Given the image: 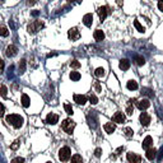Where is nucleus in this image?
<instances>
[{
    "instance_id": "46",
    "label": "nucleus",
    "mask_w": 163,
    "mask_h": 163,
    "mask_svg": "<svg viewBox=\"0 0 163 163\" xmlns=\"http://www.w3.org/2000/svg\"><path fill=\"white\" fill-rule=\"evenodd\" d=\"M117 4H119V5H122V4H124V0H117Z\"/></svg>"
},
{
    "instance_id": "7",
    "label": "nucleus",
    "mask_w": 163,
    "mask_h": 163,
    "mask_svg": "<svg viewBox=\"0 0 163 163\" xmlns=\"http://www.w3.org/2000/svg\"><path fill=\"white\" fill-rule=\"evenodd\" d=\"M17 54H18V47H17V46H14V45H9L6 47V50H5V55L8 57H14Z\"/></svg>"
},
{
    "instance_id": "20",
    "label": "nucleus",
    "mask_w": 163,
    "mask_h": 163,
    "mask_svg": "<svg viewBox=\"0 0 163 163\" xmlns=\"http://www.w3.org/2000/svg\"><path fill=\"white\" fill-rule=\"evenodd\" d=\"M21 102H22V106L24 108H27V107H29V104H31V99H29V97L27 94H22Z\"/></svg>"
},
{
    "instance_id": "11",
    "label": "nucleus",
    "mask_w": 163,
    "mask_h": 163,
    "mask_svg": "<svg viewBox=\"0 0 163 163\" xmlns=\"http://www.w3.org/2000/svg\"><path fill=\"white\" fill-rule=\"evenodd\" d=\"M142 147H143V149H145V150H148L149 148H152L153 147V138L152 137H145V139L143 140V144H142Z\"/></svg>"
},
{
    "instance_id": "31",
    "label": "nucleus",
    "mask_w": 163,
    "mask_h": 163,
    "mask_svg": "<svg viewBox=\"0 0 163 163\" xmlns=\"http://www.w3.org/2000/svg\"><path fill=\"white\" fill-rule=\"evenodd\" d=\"M124 133H125V135H126L127 138H131V137H133V129H131V127H125Z\"/></svg>"
},
{
    "instance_id": "37",
    "label": "nucleus",
    "mask_w": 163,
    "mask_h": 163,
    "mask_svg": "<svg viewBox=\"0 0 163 163\" xmlns=\"http://www.w3.org/2000/svg\"><path fill=\"white\" fill-rule=\"evenodd\" d=\"M126 114L129 115V116H131L134 114V107L133 106H127V108H126Z\"/></svg>"
},
{
    "instance_id": "35",
    "label": "nucleus",
    "mask_w": 163,
    "mask_h": 163,
    "mask_svg": "<svg viewBox=\"0 0 163 163\" xmlns=\"http://www.w3.org/2000/svg\"><path fill=\"white\" fill-rule=\"evenodd\" d=\"M89 102H91L92 104H96L97 102H98V98H97L94 94H91V96H89Z\"/></svg>"
},
{
    "instance_id": "21",
    "label": "nucleus",
    "mask_w": 163,
    "mask_h": 163,
    "mask_svg": "<svg viewBox=\"0 0 163 163\" xmlns=\"http://www.w3.org/2000/svg\"><path fill=\"white\" fill-rule=\"evenodd\" d=\"M126 87H127L129 91H137L139 85H138V83L135 80H129V82H127V84H126Z\"/></svg>"
},
{
    "instance_id": "28",
    "label": "nucleus",
    "mask_w": 163,
    "mask_h": 163,
    "mask_svg": "<svg viewBox=\"0 0 163 163\" xmlns=\"http://www.w3.org/2000/svg\"><path fill=\"white\" fill-rule=\"evenodd\" d=\"M0 96L4 97V98H5V97L8 96V88H6V85H1V87H0Z\"/></svg>"
},
{
    "instance_id": "16",
    "label": "nucleus",
    "mask_w": 163,
    "mask_h": 163,
    "mask_svg": "<svg viewBox=\"0 0 163 163\" xmlns=\"http://www.w3.org/2000/svg\"><path fill=\"white\" fill-rule=\"evenodd\" d=\"M83 23H84V26H87V27H91L92 26V23H93V15L91 13H87L83 17Z\"/></svg>"
},
{
    "instance_id": "38",
    "label": "nucleus",
    "mask_w": 163,
    "mask_h": 163,
    "mask_svg": "<svg viewBox=\"0 0 163 163\" xmlns=\"http://www.w3.org/2000/svg\"><path fill=\"white\" fill-rule=\"evenodd\" d=\"M94 156H96V157H101V156H102V149H101V148H96V150H94Z\"/></svg>"
},
{
    "instance_id": "36",
    "label": "nucleus",
    "mask_w": 163,
    "mask_h": 163,
    "mask_svg": "<svg viewBox=\"0 0 163 163\" xmlns=\"http://www.w3.org/2000/svg\"><path fill=\"white\" fill-rule=\"evenodd\" d=\"M10 163H24V158H22V157H17V158H14V159H11Z\"/></svg>"
},
{
    "instance_id": "10",
    "label": "nucleus",
    "mask_w": 163,
    "mask_h": 163,
    "mask_svg": "<svg viewBox=\"0 0 163 163\" xmlns=\"http://www.w3.org/2000/svg\"><path fill=\"white\" fill-rule=\"evenodd\" d=\"M137 106H138V108H139L140 111H144V110H147V108L150 106V102H149V99L143 98V99H140V101H138V102H137Z\"/></svg>"
},
{
    "instance_id": "22",
    "label": "nucleus",
    "mask_w": 163,
    "mask_h": 163,
    "mask_svg": "<svg viewBox=\"0 0 163 163\" xmlns=\"http://www.w3.org/2000/svg\"><path fill=\"white\" fill-rule=\"evenodd\" d=\"M24 71H26V60L22 59L19 61V65H18V73L22 75V74H24Z\"/></svg>"
},
{
    "instance_id": "49",
    "label": "nucleus",
    "mask_w": 163,
    "mask_h": 163,
    "mask_svg": "<svg viewBox=\"0 0 163 163\" xmlns=\"http://www.w3.org/2000/svg\"><path fill=\"white\" fill-rule=\"evenodd\" d=\"M46 163H51V162H46Z\"/></svg>"
},
{
    "instance_id": "26",
    "label": "nucleus",
    "mask_w": 163,
    "mask_h": 163,
    "mask_svg": "<svg viewBox=\"0 0 163 163\" xmlns=\"http://www.w3.org/2000/svg\"><path fill=\"white\" fill-rule=\"evenodd\" d=\"M70 79L73 80V82H78L79 79H80V74L78 71H70Z\"/></svg>"
},
{
    "instance_id": "17",
    "label": "nucleus",
    "mask_w": 163,
    "mask_h": 163,
    "mask_svg": "<svg viewBox=\"0 0 163 163\" xmlns=\"http://www.w3.org/2000/svg\"><path fill=\"white\" fill-rule=\"evenodd\" d=\"M145 156L147 158H148L149 161H153L154 158L157 157V150L154 149V148H149L148 150H147V153H145Z\"/></svg>"
},
{
    "instance_id": "30",
    "label": "nucleus",
    "mask_w": 163,
    "mask_h": 163,
    "mask_svg": "<svg viewBox=\"0 0 163 163\" xmlns=\"http://www.w3.org/2000/svg\"><path fill=\"white\" fill-rule=\"evenodd\" d=\"M64 108H65V112H66L68 115H73V107H71V104L65 103L64 104Z\"/></svg>"
},
{
    "instance_id": "27",
    "label": "nucleus",
    "mask_w": 163,
    "mask_h": 163,
    "mask_svg": "<svg viewBox=\"0 0 163 163\" xmlns=\"http://www.w3.org/2000/svg\"><path fill=\"white\" fill-rule=\"evenodd\" d=\"M8 34H9V31H8L6 27H4V26H0V36H3V37H6Z\"/></svg>"
},
{
    "instance_id": "8",
    "label": "nucleus",
    "mask_w": 163,
    "mask_h": 163,
    "mask_svg": "<svg viewBox=\"0 0 163 163\" xmlns=\"http://www.w3.org/2000/svg\"><path fill=\"white\" fill-rule=\"evenodd\" d=\"M139 121H140L143 126H148L150 124V116L147 112H142L140 116H139Z\"/></svg>"
},
{
    "instance_id": "34",
    "label": "nucleus",
    "mask_w": 163,
    "mask_h": 163,
    "mask_svg": "<svg viewBox=\"0 0 163 163\" xmlns=\"http://www.w3.org/2000/svg\"><path fill=\"white\" fill-rule=\"evenodd\" d=\"M157 157H158V162L163 161V147H161L159 152H157Z\"/></svg>"
},
{
    "instance_id": "45",
    "label": "nucleus",
    "mask_w": 163,
    "mask_h": 163,
    "mask_svg": "<svg viewBox=\"0 0 163 163\" xmlns=\"http://www.w3.org/2000/svg\"><path fill=\"white\" fill-rule=\"evenodd\" d=\"M32 15H34V17H37V15H38V11H37V10L32 11Z\"/></svg>"
},
{
    "instance_id": "14",
    "label": "nucleus",
    "mask_w": 163,
    "mask_h": 163,
    "mask_svg": "<svg viewBox=\"0 0 163 163\" xmlns=\"http://www.w3.org/2000/svg\"><path fill=\"white\" fill-rule=\"evenodd\" d=\"M98 15H99V19L101 21H104L106 19V17H107V14H108V10H107V6H101V8H98Z\"/></svg>"
},
{
    "instance_id": "33",
    "label": "nucleus",
    "mask_w": 163,
    "mask_h": 163,
    "mask_svg": "<svg viewBox=\"0 0 163 163\" xmlns=\"http://www.w3.org/2000/svg\"><path fill=\"white\" fill-rule=\"evenodd\" d=\"M19 144H21V142H19V140H14L13 144L10 145V149H11V150H17L18 147H19Z\"/></svg>"
},
{
    "instance_id": "1",
    "label": "nucleus",
    "mask_w": 163,
    "mask_h": 163,
    "mask_svg": "<svg viewBox=\"0 0 163 163\" xmlns=\"http://www.w3.org/2000/svg\"><path fill=\"white\" fill-rule=\"evenodd\" d=\"M5 120H6V122L9 124V125L14 126L15 129H19V127L23 125V122H24V119H23L21 115H17V114H10V115H8Z\"/></svg>"
},
{
    "instance_id": "39",
    "label": "nucleus",
    "mask_w": 163,
    "mask_h": 163,
    "mask_svg": "<svg viewBox=\"0 0 163 163\" xmlns=\"http://www.w3.org/2000/svg\"><path fill=\"white\" fill-rule=\"evenodd\" d=\"M4 112H5V107H4L3 103H0V117L4 116Z\"/></svg>"
},
{
    "instance_id": "9",
    "label": "nucleus",
    "mask_w": 163,
    "mask_h": 163,
    "mask_svg": "<svg viewBox=\"0 0 163 163\" xmlns=\"http://www.w3.org/2000/svg\"><path fill=\"white\" fill-rule=\"evenodd\" d=\"M59 122V116L56 114H49L47 117H46V124H49V125H55V124Z\"/></svg>"
},
{
    "instance_id": "15",
    "label": "nucleus",
    "mask_w": 163,
    "mask_h": 163,
    "mask_svg": "<svg viewBox=\"0 0 163 163\" xmlns=\"http://www.w3.org/2000/svg\"><path fill=\"white\" fill-rule=\"evenodd\" d=\"M119 68L121 69V70H129L130 68V61L127 59H121L119 63Z\"/></svg>"
},
{
    "instance_id": "50",
    "label": "nucleus",
    "mask_w": 163,
    "mask_h": 163,
    "mask_svg": "<svg viewBox=\"0 0 163 163\" xmlns=\"http://www.w3.org/2000/svg\"><path fill=\"white\" fill-rule=\"evenodd\" d=\"M1 1H4V0H1Z\"/></svg>"
},
{
    "instance_id": "32",
    "label": "nucleus",
    "mask_w": 163,
    "mask_h": 163,
    "mask_svg": "<svg viewBox=\"0 0 163 163\" xmlns=\"http://www.w3.org/2000/svg\"><path fill=\"white\" fill-rule=\"evenodd\" d=\"M70 66L73 68V69H79L80 68V63L78 60H73L71 63H70Z\"/></svg>"
},
{
    "instance_id": "4",
    "label": "nucleus",
    "mask_w": 163,
    "mask_h": 163,
    "mask_svg": "<svg viewBox=\"0 0 163 163\" xmlns=\"http://www.w3.org/2000/svg\"><path fill=\"white\" fill-rule=\"evenodd\" d=\"M71 158V150L69 147H63L59 150V159L61 162H68Z\"/></svg>"
},
{
    "instance_id": "5",
    "label": "nucleus",
    "mask_w": 163,
    "mask_h": 163,
    "mask_svg": "<svg viewBox=\"0 0 163 163\" xmlns=\"http://www.w3.org/2000/svg\"><path fill=\"white\" fill-rule=\"evenodd\" d=\"M126 158H127V161H129L130 163H140L142 162V157L139 156V154H137V153H133V152L127 153Z\"/></svg>"
},
{
    "instance_id": "24",
    "label": "nucleus",
    "mask_w": 163,
    "mask_h": 163,
    "mask_svg": "<svg viewBox=\"0 0 163 163\" xmlns=\"http://www.w3.org/2000/svg\"><path fill=\"white\" fill-rule=\"evenodd\" d=\"M94 74H96L97 78H102V76H104V74H106V70H104L103 68H97Z\"/></svg>"
},
{
    "instance_id": "18",
    "label": "nucleus",
    "mask_w": 163,
    "mask_h": 163,
    "mask_svg": "<svg viewBox=\"0 0 163 163\" xmlns=\"http://www.w3.org/2000/svg\"><path fill=\"white\" fill-rule=\"evenodd\" d=\"M74 102H76L78 104H83L87 102V97L85 96H82V94H74Z\"/></svg>"
},
{
    "instance_id": "13",
    "label": "nucleus",
    "mask_w": 163,
    "mask_h": 163,
    "mask_svg": "<svg viewBox=\"0 0 163 163\" xmlns=\"http://www.w3.org/2000/svg\"><path fill=\"white\" fill-rule=\"evenodd\" d=\"M103 129H104V131H106L107 134H112L116 130V124L115 122H107V124H104Z\"/></svg>"
},
{
    "instance_id": "25",
    "label": "nucleus",
    "mask_w": 163,
    "mask_h": 163,
    "mask_svg": "<svg viewBox=\"0 0 163 163\" xmlns=\"http://www.w3.org/2000/svg\"><path fill=\"white\" fill-rule=\"evenodd\" d=\"M70 163H83V158L79 154H74V156L71 157V161Z\"/></svg>"
},
{
    "instance_id": "42",
    "label": "nucleus",
    "mask_w": 163,
    "mask_h": 163,
    "mask_svg": "<svg viewBox=\"0 0 163 163\" xmlns=\"http://www.w3.org/2000/svg\"><path fill=\"white\" fill-rule=\"evenodd\" d=\"M158 9L163 11V1H158Z\"/></svg>"
},
{
    "instance_id": "19",
    "label": "nucleus",
    "mask_w": 163,
    "mask_h": 163,
    "mask_svg": "<svg viewBox=\"0 0 163 163\" xmlns=\"http://www.w3.org/2000/svg\"><path fill=\"white\" fill-rule=\"evenodd\" d=\"M93 37H94V40H96V41H102L103 38H104V33H103V31H101V29L94 31V33H93Z\"/></svg>"
},
{
    "instance_id": "12",
    "label": "nucleus",
    "mask_w": 163,
    "mask_h": 163,
    "mask_svg": "<svg viewBox=\"0 0 163 163\" xmlns=\"http://www.w3.org/2000/svg\"><path fill=\"white\" fill-rule=\"evenodd\" d=\"M112 120H114L115 124H122V122H125V115H124L122 112H116L114 115V117H112Z\"/></svg>"
},
{
    "instance_id": "44",
    "label": "nucleus",
    "mask_w": 163,
    "mask_h": 163,
    "mask_svg": "<svg viewBox=\"0 0 163 163\" xmlns=\"http://www.w3.org/2000/svg\"><path fill=\"white\" fill-rule=\"evenodd\" d=\"M34 3H36V0H29V1H28V5H33Z\"/></svg>"
},
{
    "instance_id": "43",
    "label": "nucleus",
    "mask_w": 163,
    "mask_h": 163,
    "mask_svg": "<svg viewBox=\"0 0 163 163\" xmlns=\"http://www.w3.org/2000/svg\"><path fill=\"white\" fill-rule=\"evenodd\" d=\"M124 150V147H120V148H117V150H116V152H117V154L120 153V152H122Z\"/></svg>"
},
{
    "instance_id": "2",
    "label": "nucleus",
    "mask_w": 163,
    "mask_h": 163,
    "mask_svg": "<svg viewBox=\"0 0 163 163\" xmlns=\"http://www.w3.org/2000/svg\"><path fill=\"white\" fill-rule=\"evenodd\" d=\"M42 28H44V22H41V21H33L27 26V31H28V33H31V34L37 33L38 31H41Z\"/></svg>"
},
{
    "instance_id": "6",
    "label": "nucleus",
    "mask_w": 163,
    "mask_h": 163,
    "mask_svg": "<svg viewBox=\"0 0 163 163\" xmlns=\"http://www.w3.org/2000/svg\"><path fill=\"white\" fill-rule=\"evenodd\" d=\"M68 36H69V38H70L71 41H76V40H79L80 38V33H79V31H78V28H70L68 31Z\"/></svg>"
},
{
    "instance_id": "47",
    "label": "nucleus",
    "mask_w": 163,
    "mask_h": 163,
    "mask_svg": "<svg viewBox=\"0 0 163 163\" xmlns=\"http://www.w3.org/2000/svg\"><path fill=\"white\" fill-rule=\"evenodd\" d=\"M96 88H97V91H98V92L101 91V87H99V84H96Z\"/></svg>"
},
{
    "instance_id": "23",
    "label": "nucleus",
    "mask_w": 163,
    "mask_h": 163,
    "mask_svg": "<svg viewBox=\"0 0 163 163\" xmlns=\"http://www.w3.org/2000/svg\"><path fill=\"white\" fill-rule=\"evenodd\" d=\"M134 61H135V64H137V65H139V66H143V65L145 64V59L143 56H139V55L134 56Z\"/></svg>"
},
{
    "instance_id": "40",
    "label": "nucleus",
    "mask_w": 163,
    "mask_h": 163,
    "mask_svg": "<svg viewBox=\"0 0 163 163\" xmlns=\"http://www.w3.org/2000/svg\"><path fill=\"white\" fill-rule=\"evenodd\" d=\"M4 66H5V64H4V61L0 59V74L4 71Z\"/></svg>"
},
{
    "instance_id": "41",
    "label": "nucleus",
    "mask_w": 163,
    "mask_h": 163,
    "mask_svg": "<svg viewBox=\"0 0 163 163\" xmlns=\"http://www.w3.org/2000/svg\"><path fill=\"white\" fill-rule=\"evenodd\" d=\"M152 91H149V89H144V94H148L149 97H154V93H150Z\"/></svg>"
},
{
    "instance_id": "48",
    "label": "nucleus",
    "mask_w": 163,
    "mask_h": 163,
    "mask_svg": "<svg viewBox=\"0 0 163 163\" xmlns=\"http://www.w3.org/2000/svg\"><path fill=\"white\" fill-rule=\"evenodd\" d=\"M158 1H163V0H158Z\"/></svg>"
},
{
    "instance_id": "29",
    "label": "nucleus",
    "mask_w": 163,
    "mask_h": 163,
    "mask_svg": "<svg viewBox=\"0 0 163 163\" xmlns=\"http://www.w3.org/2000/svg\"><path fill=\"white\" fill-rule=\"evenodd\" d=\"M134 26H135V28H137L139 32H144V31H145V28L140 24V23H139V21H134Z\"/></svg>"
},
{
    "instance_id": "3",
    "label": "nucleus",
    "mask_w": 163,
    "mask_h": 163,
    "mask_svg": "<svg viewBox=\"0 0 163 163\" xmlns=\"http://www.w3.org/2000/svg\"><path fill=\"white\" fill-rule=\"evenodd\" d=\"M75 125H76L75 121H73L71 119H65L64 121L61 122V127H63V130L66 134H71L75 129Z\"/></svg>"
}]
</instances>
